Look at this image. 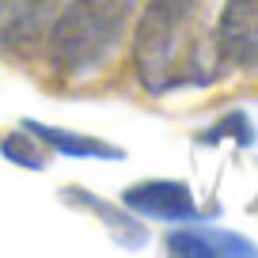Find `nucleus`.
Here are the masks:
<instances>
[{
	"label": "nucleus",
	"mask_w": 258,
	"mask_h": 258,
	"mask_svg": "<svg viewBox=\"0 0 258 258\" xmlns=\"http://www.w3.org/2000/svg\"><path fill=\"white\" fill-rule=\"evenodd\" d=\"M27 133L38 141H46L49 148H57V152L64 156H103V160H121V148L114 145H103V141L95 137H80V133H73V129H53V125H38V121H27Z\"/></svg>",
	"instance_id": "7"
},
{
	"label": "nucleus",
	"mask_w": 258,
	"mask_h": 258,
	"mask_svg": "<svg viewBox=\"0 0 258 258\" xmlns=\"http://www.w3.org/2000/svg\"><path fill=\"white\" fill-rule=\"evenodd\" d=\"M167 250L175 254H254L247 239L239 235H228V232H171L167 235Z\"/></svg>",
	"instance_id": "5"
},
{
	"label": "nucleus",
	"mask_w": 258,
	"mask_h": 258,
	"mask_svg": "<svg viewBox=\"0 0 258 258\" xmlns=\"http://www.w3.org/2000/svg\"><path fill=\"white\" fill-rule=\"evenodd\" d=\"M125 209L145 213V217L156 220H182L194 213V194L186 190L175 178H148V182H137L125 190Z\"/></svg>",
	"instance_id": "4"
},
{
	"label": "nucleus",
	"mask_w": 258,
	"mask_h": 258,
	"mask_svg": "<svg viewBox=\"0 0 258 258\" xmlns=\"http://www.w3.org/2000/svg\"><path fill=\"white\" fill-rule=\"evenodd\" d=\"M53 0H0V42H19L46 23Z\"/></svg>",
	"instance_id": "6"
},
{
	"label": "nucleus",
	"mask_w": 258,
	"mask_h": 258,
	"mask_svg": "<svg viewBox=\"0 0 258 258\" xmlns=\"http://www.w3.org/2000/svg\"><path fill=\"white\" fill-rule=\"evenodd\" d=\"M217 49L228 64H258V0H228L217 19Z\"/></svg>",
	"instance_id": "3"
},
{
	"label": "nucleus",
	"mask_w": 258,
	"mask_h": 258,
	"mask_svg": "<svg viewBox=\"0 0 258 258\" xmlns=\"http://www.w3.org/2000/svg\"><path fill=\"white\" fill-rule=\"evenodd\" d=\"M186 19H190V0H152L145 8L133 34V64L137 76L152 95L178 88L186 76Z\"/></svg>",
	"instance_id": "2"
},
{
	"label": "nucleus",
	"mask_w": 258,
	"mask_h": 258,
	"mask_svg": "<svg viewBox=\"0 0 258 258\" xmlns=\"http://www.w3.org/2000/svg\"><path fill=\"white\" fill-rule=\"evenodd\" d=\"M133 0H69L49 27V53L64 73H91L121 42Z\"/></svg>",
	"instance_id": "1"
}]
</instances>
